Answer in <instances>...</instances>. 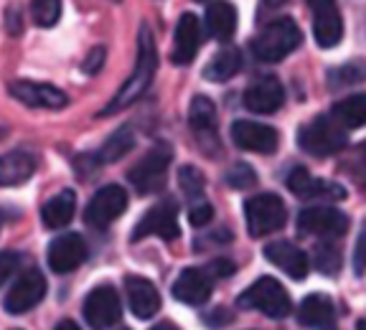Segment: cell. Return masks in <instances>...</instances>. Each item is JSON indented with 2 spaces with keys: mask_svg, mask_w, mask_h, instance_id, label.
I'll return each instance as SVG.
<instances>
[{
  "mask_svg": "<svg viewBox=\"0 0 366 330\" xmlns=\"http://www.w3.org/2000/svg\"><path fill=\"white\" fill-rule=\"evenodd\" d=\"M155 71H158V51H155V39L150 26H140V34H137V59H135V69L132 74L127 76V81L120 86V91L112 97V102L99 112V117H109V114L120 112V109L130 107L132 102L143 97L148 91L150 81H153Z\"/></svg>",
  "mask_w": 366,
  "mask_h": 330,
  "instance_id": "obj_1",
  "label": "cell"
},
{
  "mask_svg": "<svg viewBox=\"0 0 366 330\" xmlns=\"http://www.w3.org/2000/svg\"><path fill=\"white\" fill-rule=\"evenodd\" d=\"M303 41V34L297 29V23L292 18H274L272 23H267L254 41H252V51L257 56V61L274 64L282 61L287 54H292Z\"/></svg>",
  "mask_w": 366,
  "mask_h": 330,
  "instance_id": "obj_2",
  "label": "cell"
},
{
  "mask_svg": "<svg viewBox=\"0 0 366 330\" xmlns=\"http://www.w3.org/2000/svg\"><path fill=\"white\" fill-rule=\"evenodd\" d=\"M346 143H349L346 130H343L333 117H326V114L313 117L308 125H303L300 132H297V145H300V150H305L308 155H315V158L336 155L338 150L346 148Z\"/></svg>",
  "mask_w": 366,
  "mask_h": 330,
  "instance_id": "obj_3",
  "label": "cell"
},
{
  "mask_svg": "<svg viewBox=\"0 0 366 330\" xmlns=\"http://www.w3.org/2000/svg\"><path fill=\"white\" fill-rule=\"evenodd\" d=\"M237 305L244 310H257L267 318H285L290 313V295L274 277H259L237 297Z\"/></svg>",
  "mask_w": 366,
  "mask_h": 330,
  "instance_id": "obj_4",
  "label": "cell"
},
{
  "mask_svg": "<svg viewBox=\"0 0 366 330\" xmlns=\"http://www.w3.org/2000/svg\"><path fill=\"white\" fill-rule=\"evenodd\" d=\"M171 160H173L171 145H166V143L155 145L153 150H148V153L143 155V160H140L135 168H130L127 181L132 183V188H135L137 194H143V196L155 194V191H160L163 183H166V173H168Z\"/></svg>",
  "mask_w": 366,
  "mask_h": 330,
  "instance_id": "obj_5",
  "label": "cell"
},
{
  "mask_svg": "<svg viewBox=\"0 0 366 330\" xmlns=\"http://www.w3.org/2000/svg\"><path fill=\"white\" fill-rule=\"evenodd\" d=\"M244 216L252 236H267V234L280 231L285 226L287 209L280 196L259 194L244 204Z\"/></svg>",
  "mask_w": 366,
  "mask_h": 330,
  "instance_id": "obj_6",
  "label": "cell"
},
{
  "mask_svg": "<svg viewBox=\"0 0 366 330\" xmlns=\"http://www.w3.org/2000/svg\"><path fill=\"white\" fill-rule=\"evenodd\" d=\"M122 318L120 295L112 285H97L84 300V320L92 330H104L117 325Z\"/></svg>",
  "mask_w": 366,
  "mask_h": 330,
  "instance_id": "obj_7",
  "label": "cell"
},
{
  "mask_svg": "<svg viewBox=\"0 0 366 330\" xmlns=\"http://www.w3.org/2000/svg\"><path fill=\"white\" fill-rule=\"evenodd\" d=\"M297 229L313 236L336 239L349 231V216L333 206H308L297 214Z\"/></svg>",
  "mask_w": 366,
  "mask_h": 330,
  "instance_id": "obj_8",
  "label": "cell"
},
{
  "mask_svg": "<svg viewBox=\"0 0 366 330\" xmlns=\"http://www.w3.org/2000/svg\"><path fill=\"white\" fill-rule=\"evenodd\" d=\"M127 211V194L122 186H104L99 188L97 194L92 196L89 204L84 209V221L94 229H104L120 219L122 214Z\"/></svg>",
  "mask_w": 366,
  "mask_h": 330,
  "instance_id": "obj_9",
  "label": "cell"
},
{
  "mask_svg": "<svg viewBox=\"0 0 366 330\" xmlns=\"http://www.w3.org/2000/svg\"><path fill=\"white\" fill-rule=\"evenodd\" d=\"M145 236H158V239H166V241H173L181 236V226H178V206L173 204V201L153 206V209L135 224L132 241H140V239H145Z\"/></svg>",
  "mask_w": 366,
  "mask_h": 330,
  "instance_id": "obj_10",
  "label": "cell"
},
{
  "mask_svg": "<svg viewBox=\"0 0 366 330\" xmlns=\"http://www.w3.org/2000/svg\"><path fill=\"white\" fill-rule=\"evenodd\" d=\"M189 125L191 132L199 140V148L206 155L219 153V122H217V107L209 97H194L189 109Z\"/></svg>",
  "mask_w": 366,
  "mask_h": 330,
  "instance_id": "obj_11",
  "label": "cell"
},
{
  "mask_svg": "<svg viewBox=\"0 0 366 330\" xmlns=\"http://www.w3.org/2000/svg\"><path fill=\"white\" fill-rule=\"evenodd\" d=\"M46 295V277L41 269H29L16 279V285L6 295V310L11 315H23L34 310Z\"/></svg>",
  "mask_w": 366,
  "mask_h": 330,
  "instance_id": "obj_12",
  "label": "cell"
},
{
  "mask_svg": "<svg viewBox=\"0 0 366 330\" xmlns=\"http://www.w3.org/2000/svg\"><path fill=\"white\" fill-rule=\"evenodd\" d=\"M232 143L242 150H249V153L269 155L280 145V135H277L274 127L262 125V122L237 120L232 125Z\"/></svg>",
  "mask_w": 366,
  "mask_h": 330,
  "instance_id": "obj_13",
  "label": "cell"
},
{
  "mask_svg": "<svg viewBox=\"0 0 366 330\" xmlns=\"http://www.w3.org/2000/svg\"><path fill=\"white\" fill-rule=\"evenodd\" d=\"M313 11V34L318 46L333 49L343 39V21L336 0H305Z\"/></svg>",
  "mask_w": 366,
  "mask_h": 330,
  "instance_id": "obj_14",
  "label": "cell"
},
{
  "mask_svg": "<svg viewBox=\"0 0 366 330\" xmlns=\"http://www.w3.org/2000/svg\"><path fill=\"white\" fill-rule=\"evenodd\" d=\"M84 259H86V244L79 234H64V236L54 239L51 246H49V267L56 274L74 272Z\"/></svg>",
  "mask_w": 366,
  "mask_h": 330,
  "instance_id": "obj_15",
  "label": "cell"
},
{
  "mask_svg": "<svg viewBox=\"0 0 366 330\" xmlns=\"http://www.w3.org/2000/svg\"><path fill=\"white\" fill-rule=\"evenodd\" d=\"M201 49V21L194 13H183L178 18L176 36H173V64L189 66Z\"/></svg>",
  "mask_w": 366,
  "mask_h": 330,
  "instance_id": "obj_16",
  "label": "cell"
},
{
  "mask_svg": "<svg viewBox=\"0 0 366 330\" xmlns=\"http://www.w3.org/2000/svg\"><path fill=\"white\" fill-rule=\"evenodd\" d=\"M285 104V89L274 76H264L254 84L247 86L244 91V107L257 114H272Z\"/></svg>",
  "mask_w": 366,
  "mask_h": 330,
  "instance_id": "obj_17",
  "label": "cell"
},
{
  "mask_svg": "<svg viewBox=\"0 0 366 330\" xmlns=\"http://www.w3.org/2000/svg\"><path fill=\"white\" fill-rule=\"evenodd\" d=\"M214 277L206 269H183L173 282V297L183 305H204L214 290Z\"/></svg>",
  "mask_w": 366,
  "mask_h": 330,
  "instance_id": "obj_18",
  "label": "cell"
},
{
  "mask_svg": "<svg viewBox=\"0 0 366 330\" xmlns=\"http://www.w3.org/2000/svg\"><path fill=\"white\" fill-rule=\"evenodd\" d=\"M287 188H290L297 199H308V201H315V199H326V201L346 199V191H343L338 183L318 181V178L310 176L305 168H295V171L287 176Z\"/></svg>",
  "mask_w": 366,
  "mask_h": 330,
  "instance_id": "obj_19",
  "label": "cell"
},
{
  "mask_svg": "<svg viewBox=\"0 0 366 330\" xmlns=\"http://www.w3.org/2000/svg\"><path fill=\"white\" fill-rule=\"evenodd\" d=\"M11 94L18 102L29 104V107L41 109H61L66 104V94L51 84H39V81H13Z\"/></svg>",
  "mask_w": 366,
  "mask_h": 330,
  "instance_id": "obj_20",
  "label": "cell"
},
{
  "mask_svg": "<svg viewBox=\"0 0 366 330\" xmlns=\"http://www.w3.org/2000/svg\"><path fill=\"white\" fill-rule=\"evenodd\" d=\"M125 295H127V305H130L132 315L140 320L153 318L160 310V295L155 290V285L150 279L143 277H127L125 279Z\"/></svg>",
  "mask_w": 366,
  "mask_h": 330,
  "instance_id": "obj_21",
  "label": "cell"
},
{
  "mask_svg": "<svg viewBox=\"0 0 366 330\" xmlns=\"http://www.w3.org/2000/svg\"><path fill=\"white\" fill-rule=\"evenodd\" d=\"M264 259L274 264L277 269L287 274L292 279H305L308 274V256L303 249H297L290 241H272L264 246Z\"/></svg>",
  "mask_w": 366,
  "mask_h": 330,
  "instance_id": "obj_22",
  "label": "cell"
},
{
  "mask_svg": "<svg viewBox=\"0 0 366 330\" xmlns=\"http://www.w3.org/2000/svg\"><path fill=\"white\" fill-rule=\"evenodd\" d=\"M297 320L305 328L313 330H333L336 325V308H333V300L328 295H320L313 292L300 302V310H297Z\"/></svg>",
  "mask_w": 366,
  "mask_h": 330,
  "instance_id": "obj_23",
  "label": "cell"
},
{
  "mask_svg": "<svg viewBox=\"0 0 366 330\" xmlns=\"http://www.w3.org/2000/svg\"><path fill=\"white\" fill-rule=\"evenodd\" d=\"M36 171V160L23 150H13V153L0 155V186L11 188L26 183Z\"/></svg>",
  "mask_w": 366,
  "mask_h": 330,
  "instance_id": "obj_24",
  "label": "cell"
},
{
  "mask_svg": "<svg viewBox=\"0 0 366 330\" xmlns=\"http://www.w3.org/2000/svg\"><path fill=\"white\" fill-rule=\"evenodd\" d=\"M206 31L217 41H229L237 31V8L227 0H214L206 8Z\"/></svg>",
  "mask_w": 366,
  "mask_h": 330,
  "instance_id": "obj_25",
  "label": "cell"
},
{
  "mask_svg": "<svg viewBox=\"0 0 366 330\" xmlns=\"http://www.w3.org/2000/svg\"><path fill=\"white\" fill-rule=\"evenodd\" d=\"M76 211V196L74 191H61V194L51 196L41 209V219L49 229H64Z\"/></svg>",
  "mask_w": 366,
  "mask_h": 330,
  "instance_id": "obj_26",
  "label": "cell"
},
{
  "mask_svg": "<svg viewBox=\"0 0 366 330\" xmlns=\"http://www.w3.org/2000/svg\"><path fill=\"white\" fill-rule=\"evenodd\" d=\"M239 66H242V56H239V51H237L234 46H224L222 51L219 54H214L212 56V61L206 64V69H204V76L209 81H227V79H232V76L239 71Z\"/></svg>",
  "mask_w": 366,
  "mask_h": 330,
  "instance_id": "obj_27",
  "label": "cell"
},
{
  "mask_svg": "<svg viewBox=\"0 0 366 330\" xmlns=\"http://www.w3.org/2000/svg\"><path fill=\"white\" fill-rule=\"evenodd\" d=\"M333 120L343 127V130H356V127L366 125V94H354L346 97L333 107Z\"/></svg>",
  "mask_w": 366,
  "mask_h": 330,
  "instance_id": "obj_28",
  "label": "cell"
},
{
  "mask_svg": "<svg viewBox=\"0 0 366 330\" xmlns=\"http://www.w3.org/2000/svg\"><path fill=\"white\" fill-rule=\"evenodd\" d=\"M132 145H135V135H132L130 127H120V130H114L112 135L102 143V148H99L97 163H104V165L117 163V160H122L127 153H130Z\"/></svg>",
  "mask_w": 366,
  "mask_h": 330,
  "instance_id": "obj_29",
  "label": "cell"
},
{
  "mask_svg": "<svg viewBox=\"0 0 366 330\" xmlns=\"http://www.w3.org/2000/svg\"><path fill=\"white\" fill-rule=\"evenodd\" d=\"M313 264L320 274H328V277L338 274V269H341V251H338V246L328 244V241L318 244L313 251Z\"/></svg>",
  "mask_w": 366,
  "mask_h": 330,
  "instance_id": "obj_30",
  "label": "cell"
},
{
  "mask_svg": "<svg viewBox=\"0 0 366 330\" xmlns=\"http://www.w3.org/2000/svg\"><path fill=\"white\" fill-rule=\"evenodd\" d=\"M333 86H349V84H359L366 79V61L364 59H354V61H346L343 66L333 69L331 74Z\"/></svg>",
  "mask_w": 366,
  "mask_h": 330,
  "instance_id": "obj_31",
  "label": "cell"
},
{
  "mask_svg": "<svg viewBox=\"0 0 366 330\" xmlns=\"http://www.w3.org/2000/svg\"><path fill=\"white\" fill-rule=\"evenodd\" d=\"M341 171L346 173L354 183H359L361 188H366V143H361L359 148H354L349 155H346Z\"/></svg>",
  "mask_w": 366,
  "mask_h": 330,
  "instance_id": "obj_32",
  "label": "cell"
},
{
  "mask_svg": "<svg viewBox=\"0 0 366 330\" xmlns=\"http://www.w3.org/2000/svg\"><path fill=\"white\" fill-rule=\"evenodd\" d=\"M31 13H34L36 26L51 29V26H56L59 16H61V0H34Z\"/></svg>",
  "mask_w": 366,
  "mask_h": 330,
  "instance_id": "obj_33",
  "label": "cell"
},
{
  "mask_svg": "<svg viewBox=\"0 0 366 330\" xmlns=\"http://www.w3.org/2000/svg\"><path fill=\"white\" fill-rule=\"evenodd\" d=\"M178 183H181V191L189 196V199H199V196L204 194L206 178L194 165H183L181 171H178Z\"/></svg>",
  "mask_w": 366,
  "mask_h": 330,
  "instance_id": "obj_34",
  "label": "cell"
},
{
  "mask_svg": "<svg viewBox=\"0 0 366 330\" xmlns=\"http://www.w3.org/2000/svg\"><path fill=\"white\" fill-rule=\"evenodd\" d=\"M227 183L237 191H244V188H252L257 183V173L252 171L247 163H237L227 171Z\"/></svg>",
  "mask_w": 366,
  "mask_h": 330,
  "instance_id": "obj_35",
  "label": "cell"
},
{
  "mask_svg": "<svg viewBox=\"0 0 366 330\" xmlns=\"http://www.w3.org/2000/svg\"><path fill=\"white\" fill-rule=\"evenodd\" d=\"M212 219H214L212 204H206V201H196V204L191 206V211H189V221H191V226L201 229V226H206V224L212 221Z\"/></svg>",
  "mask_w": 366,
  "mask_h": 330,
  "instance_id": "obj_36",
  "label": "cell"
},
{
  "mask_svg": "<svg viewBox=\"0 0 366 330\" xmlns=\"http://www.w3.org/2000/svg\"><path fill=\"white\" fill-rule=\"evenodd\" d=\"M21 267V254L16 251H0V287L13 277V272Z\"/></svg>",
  "mask_w": 366,
  "mask_h": 330,
  "instance_id": "obj_37",
  "label": "cell"
},
{
  "mask_svg": "<svg viewBox=\"0 0 366 330\" xmlns=\"http://www.w3.org/2000/svg\"><path fill=\"white\" fill-rule=\"evenodd\" d=\"M354 272L359 274V277L366 272V221H364V226H361L359 239H356V249H354Z\"/></svg>",
  "mask_w": 366,
  "mask_h": 330,
  "instance_id": "obj_38",
  "label": "cell"
},
{
  "mask_svg": "<svg viewBox=\"0 0 366 330\" xmlns=\"http://www.w3.org/2000/svg\"><path fill=\"white\" fill-rule=\"evenodd\" d=\"M104 64V49L102 46H97V49H92L89 56H86V61L81 64V69H84L86 74H97L99 69H102Z\"/></svg>",
  "mask_w": 366,
  "mask_h": 330,
  "instance_id": "obj_39",
  "label": "cell"
},
{
  "mask_svg": "<svg viewBox=\"0 0 366 330\" xmlns=\"http://www.w3.org/2000/svg\"><path fill=\"white\" fill-rule=\"evenodd\" d=\"M206 272L212 274V277H229V274L234 272V262H229V259H214Z\"/></svg>",
  "mask_w": 366,
  "mask_h": 330,
  "instance_id": "obj_40",
  "label": "cell"
},
{
  "mask_svg": "<svg viewBox=\"0 0 366 330\" xmlns=\"http://www.w3.org/2000/svg\"><path fill=\"white\" fill-rule=\"evenodd\" d=\"M6 26H8V31H11L13 36L21 34V31H23V18H21V8H18V6L8 8V13H6Z\"/></svg>",
  "mask_w": 366,
  "mask_h": 330,
  "instance_id": "obj_41",
  "label": "cell"
},
{
  "mask_svg": "<svg viewBox=\"0 0 366 330\" xmlns=\"http://www.w3.org/2000/svg\"><path fill=\"white\" fill-rule=\"evenodd\" d=\"M206 323H209V328H222L224 323H232V313L224 308H217L206 315Z\"/></svg>",
  "mask_w": 366,
  "mask_h": 330,
  "instance_id": "obj_42",
  "label": "cell"
},
{
  "mask_svg": "<svg viewBox=\"0 0 366 330\" xmlns=\"http://www.w3.org/2000/svg\"><path fill=\"white\" fill-rule=\"evenodd\" d=\"M54 330H79V325H76L74 320H61Z\"/></svg>",
  "mask_w": 366,
  "mask_h": 330,
  "instance_id": "obj_43",
  "label": "cell"
},
{
  "mask_svg": "<svg viewBox=\"0 0 366 330\" xmlns=\"http://www.w3.org/2000/svg\"><path fill=\"white\" fill-rule=\"evenodd\" d=\"M262 3H264L267 8H280V6H285L287 0H262Z\"/></svg>",
  "mask_w": 366,
  "mask_h": 330,
  "instance_id": "obj_44",
  "label": "cell"
},
{
  "mask_svg": "<svg viewBox=\"0 0 366 330\" xmlns=\"http://www.w3.org/2000/svg\"><path fill=\"white\" fill-rule=\"evenodd\" d=\"M150 330H178V328L173 323H160V325H153Z\"/></svg>",
  "mask_w": 366,
  "mask_h": 330,
  "instance_id": "obj_45",
  "label": "cell"
},
{
  "mask_svg": "<svg viewBox=\"0 0 366 330\" xmlns=\"http://www.w3.org/2000/svg\"><path fill=\"white\" fill-rule=\"evenodd\" d=\"M356 330H366V318H361L359 323H356Z\"/></svg>",
  "mask_w": 366,
  "mask_h": 330,
  "instance_id": "obj_46",
  "label": "cell"
},
{
  "mask_svg": "<svg viewBox=\"0 0 366 330\" xmlns=\"http://www.w3.org/2000/svg\"><path fill=\"white\" fill-rule=\"evenodd\" d=\"M0 137H3V130H0Z\"/></svg>",
  "mask_w": 366,
  "mask_h": 330,
  "instance_id": "obj_47",
  "label": "cell"
},
{
  "mask_svg": "<svg viewBox=\"0 0 366 330\" xmlns=\"http://www.w3.org/2000/svg\"><path fill=\"white\" fill-rule=\"evenodd\" d=\"M120 330H127V328H120Z\"/></svg>",
  "mask_w": 366,
  "mask_h": 330,
  "instance_id": "obj_48",
  "label": "cell"
},
{
  "mask_svg": "<svg viewBox=\"0 0 366 330\" xmlns=\"http://www.w3.org/2000/svg\"><path fill=\"white\" fill-rule=\"evenodd\" d=\"M199 3H204V0H199Z\"/></svg>",
  "mask_w": 366,
  "mask_h": 330,
  "instance_id": "obj_49",
  "label": "cell"
},
{
  "mask_svg": "<svg viewBox=\"0 0 366 330\" xmlns=\"http://www.w3.org/2000/svg\"><path fill=\"white\" fill-rule=\"evenodd\" d=\"M112 3H117V0H112Z\"/></svg>",
  "mask_w": 366,
  "mask_h": 330,
  "instance_id": "obj_50",
  "label": "cell"
}]
</instances>
